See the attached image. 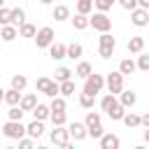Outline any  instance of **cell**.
I'll return each instance as SVG.
<instances>
[{
    "label": "cell",
    "instance_id": "cell-1",
    "mask_svg": "<svg viewBox=\"0 0 149 149\" xmlns=\"http://www.w3.org/2000/svg\"><path fill=\"white\" fill-rule=\"evenodd\" d=\"M88 26L98 33H107V30H112V19L107 16V12H93V14H88Z\"/></svg>",
    "mask_w": 149,
    "mask_h": 149
},
{
    "label": "cell",
    "instance_id": "cell-2",
    "mask_svg": "<svg viewBox=\"0 0 149 149\" xmlns=\"http://www.w3.org/2000/svg\"><path fill=\"white\" fill-rule=\"evenodd\" d=\"M102 88H105V77H102V74H95V72H91L88 77H84V91H81V93L98 95Z\"/></svg>",
    "mask_w": 149,
    "mask_h": 149
},
{
    "label": "cell",
    "instance_id": "cell-3",
    "mask_svg": "<svg viewBox=\"0 0 149 149\" xmlns=\"http://www.w3.org/2000/svg\"><path fill=\"white\" fill-rule=\"evenodd\" d=\"M100 47H98V54H100V58H112V54H114V49H116V40L112 37V33L107 30V33H100Z\"/></svg>",
    "mask_w": 149,
    "mask_h": 149
},
{
    "label": "cell",
    "instance_id": "cell-4",
    "mask_svg": "<svg viewBox=\"0 0 149 149\" xmlns=\"http://www.w3.org/2000/svg\"><path fill=\"white\" fill-rule=\"evenodd\" d=\"M2 135L9 137V140H19V137L26 135V126H23L21 121H12V119H7V123L2 126Z\"/></svg>",
    "mask_w": 149,
    "mask_h": 149
},
{
    "label": "cell",
    "instance_id": "cell-5",
    "mask_svg": "<svg viewBox=\"0 0 149 149\" xmlns=\"http://www.w3.org/2000/svg\"><path fill=\"white\" fill-rule=\"evenodd\" d=\"M35 44H37V49H47L51 42H54V28L51 26H42L37 33H35Z\"/></svg>",
    "mask_w": 149,
    "mask_h": 149
},
{
    "label": "cell",
    "instance_id": "cell-6",
    "mask_svg": "<svg viewBox=\"0 0 149 149\" xmlns=\"http://www.w3.org/2000/svg\"><path fill=\"white\" fill-rule=\"evenodd\" d=\"M105 86H107V91L112 93V95H119L121 93V88H123V74L116 70V72H109L107 77H105Z\"/></svg>",
    "mask_w": 149,
    "mask_h": 149
},
{
    "label": "cell",
    "instance_id": "cell-7",
    "mask_svg": "<svg viewBox=\"0 0 149 149\" xmlns=\"http://www.w3.org/2000/svg\"><path fill=\"white\" fill-rule=\"evenodd\" d=\"M35 86H37L40 93H44V95H49V98L58 95V81H54V79H49V77H40Z\"/></svg>",
    "mask_w": 149,
    "mask_h": 149
},
{
    "label": "cell",
    "instance_id": "cell-8",
    "mask_svg": "<svg viewBox=\"0 0 149 149\" xmlns=\"http://www.w3.org/2000/svg\"><path fill=\"white\" fill-rule=\"evenodd\" d=\"M51 142L56 144V147H68V142H70V135H68V128L65 126H54V130H51Z\"/></svg>",
    "mask_w": 149,
    "mask_h": 149
},
{
    "label": "cell",
    "instance_id": "cell-9",
    "mask_svg": "<svg viewBox=\"0 0 149 149\" xmlns=\"http://www.w3.org/2000/svg\"><path fill=\"white\" fill-rule=\"evenodd\" d=\"M130 21H133V26H137V28H144V26L149 23V9H142V7H135V9H130Z\"/></svg>",
    "mask_w": 149,
    "mask_h": 149
},
{
    "label": "cell",
    "instance_id": "cell-10",
    "mask_svg": "<svg viewBox=\"0 0 149 149\" xmlns=\"http://www.w3.org/2000/svg\"><path fill=\"white\" fill-rule=\"evenodd\" d=\"M68 135H70L74 142H81V140L88 137V135H86V126H84L81 121H72V123L68 126Z\"/></svg>",
    "mask_w": 149,
    "mask_h": 149
},
{
    "label": "cell",
    "instance_id": "cell-11",
    "mask_svg": "<svg viewBox=\"0 0 149 149\" xmlns=\"http://www.w3.org/2000/svg\"><path fill=\"white\" fill-rule=\"evenodd\" d=\"M98 142H100V149H119L121 147V140L114 133H102L98 137Z\"/></svg>",
    "mask_w": 149,
    "mask_h": 149
},
{
    "label": "cell",
    "instance_id": "cell-12",
    "mask_svg": "<svg viewBox=\"0 0 149 149\" xmlns=\"http://www.w3.org/2000/svg\"><path fill=\"white\" fill-rule=\"evenodd\" d=\"M26 135H28V137H33V140H40V137L44 135V121L33 119V121L26 126Z\"/></svg>",
    "mask_w": 149,
    "mask_h": 149
},
{
    "label": "cell",
    "instance_id": "cell-13",
    "mask_svg": "<svg viewBox=\"0 0 149 149\" xmlns=\"http://www.w3.org/2000/svg\"><path fill=\"white\" fill-rule=\"evenodd\" d=\"M16 37H19V28L16 26H12V23L0 26V40L2 42H14Z\"/></svg>",
    "mask_w": 149,
    "mask_h": 149
},
{
    "label": "cell",
    "instance_id": "cell-14",
    "mask_svg": "<svg viewBox=\"0 0 149 149\" xmlns=\"http://www.w3.org/2000/svg\"><path fill=\"white\" fill-rule=\"evenodd\" d=\"M47 49H49V56H51L54 61H63V58H65V44H63V42H51Z\"/></svg>",
    "mask_w": 149,
    "mask_h": 149
},
{
    "label": "cell",
    "instance_id": "cell-15",
    "mask_svg": "<svg viewBox=\"0 0 149 149\" xmlns=\"http://www.w3.org/2000/svg\"><path fill=\"white\" fill-rule=\"evenodd\" d=\"M37 105V93H21V100H19V107L23 109V112H30L33 107Z\"/></svg>",
    "mask_w": 149,
    "mask_h": 149
},
{
    "label": "cell",
    "instance_id": "cell-16",
    "mask_svg": "<svg viewBox=\"0 0 149 149\" xmlns=\"http://www.w3.org/2000/svg\"><path fill=\"white\" fill-rule=\"evenodd\" d=\"M140 51H144V37L135 35L128 40V54H140Z\"/></svg>",
    "mask_w": 149,
    "mask_h": 149
},
{
    "label": "cell",
    "instance_id": "cell-17",
    "mask_svg": "<svg viewBox=\"0 0 149 149\" xmlns=\"http://www.w3.org/2000/svg\"><path fill=\"white\" fill-rule=\"evenodd\" d=\"M119 102L128 109V107H133L135 102H137V95H135V91H123L121 88V93H119Z\"/></svg>",
    "mask_w": 149,
    "mask_h": 149
},
{
    "label": "cell",
    "instance_id": "cell-18",
    "mask_svg": "<svg viewBox=\"0 0 149 149\" xmlns=\"http://www.w3.org/2000/svg\"><path fill=\"white\" fill-rule=\"evenodd\" d=\"M23 21H26V12H23L21 7H14V9H9V23H12V26H16V28H19Z\"/></svg>",
    "mask_w": 149,
    "mask_h": 149
},
{
    "label": "cell",
    "instance_id": "cell-19",
    "mask_svg": "<svg viewBox=\"0 0 149 149\" xmlns=\"http://www.w3.org/2000/svg\"><path fill=\"white\" fill-rule=\"evenodd\" d=\"M81 54H84V47L81 44H77V42H72V44H65V58H81Z\"/></svg>",
    "mask_w": 149,
    "mask_h": 149
},
{
    "label": "cell",
    "instance_id": "cell-20",
    "mask_svg": "<svg viewBox=\"0 0 149 149\" xmlns=\"http://www.w3.org/2000/svg\"><path fill=\"white\" fill-rule=\"evenodd\" d=\"M30 112H33V119H37V121H47V119H49V105L37 102Z\"/></svg>",
    "mask_w": 149,
    "mask_h": 149
},
{
    "label": "cell",
    "instance_id": "cell-21",
    "mask_svg": "<svg viewBox=\"0 0 149 149\" xmlns=\"http://www.w3.org/2000/svg\"><path fill=\"white\" fill-rule=\"evenodd\" d=\"M51 16H54L56 21H68V19H70V7H68V5H56L54 12H51Z\"/></svg>",
    "mask_w": 149,
    "mask_h": 149
},
{
    "label": "cell",
    "instance_id": "cell-22",
    "mask_svg": "<svg viewBox=\"0 0 149 149\" xmlns=\"http://www.w3.org/2000/svg\"><path fill=\"white\" fill-rule=\"evenodd\" d=\"M70 21H72V26H74V30H86L88 28V16L86 14H74V16H70Z\"/></svg>",
    "mask_w": 149,
    "mask_h": 149
},
{
    "label": "cell",
    "instance_id": "cell-23",
    "mask_svg": "<svg viewBox=\"0 0 149 149\" xmlns=\"http://www.w3.org/2000/svg\"><path fill=\"white\" fill-rule=\"evenodd\" d=\"M19 100H21V91H16V88H9L2 93V102H7V105H19Z\"/></svg>",
    "mask_w": 149,
    "mask_h": 149
},
{
    "label": "cell",
    "instance_id": "cell-24",
    "mask_svg": "<svg viewBox=\"0 0 149 149\" xmlns=\"http://www.w3.org/2000/svg\"><path fill=\"white\" fill-rule=\"evenodd\" d=\"M116 105H119V100H116V95H112V93L102 95V100H100V107H102V112H112Z\"/></svg>",
    "mask_w": 149,
    "mask_h": 149
},
{
    "label": "cell",
    "instance_id": "cell-25",
    "mask_svg": "<svg viewBox=\"0 0 149 149\" xmlns=\"http://www.w3.org/2000/svg\"><path fill=\"white\" fill-rule=\"evenodd\" d=\"M135 70H137V68H135V61H133V58H123V61L119 63V72H121L123 77H126V74H133Z\"/></svg>",
    "mask_w": 149,
    "mask_h": 149
},
{
    "label": "cell",
    "instance_id": "cell-26",
    "mask_svg": "<svg viewBox=\"0 0 149 149\" xmlns=\"http://www.w3.org/2000/svg\"><path fill=\"white\" fill-rule=\"evenodd\" d=\"M58 93H61L63 98H68V95H72V93H74V81H72V79H65V81H58Z\"/></svg>",
    "mask_w": 149,
    "mask_h": 149
},
{
    "label": "cell",
    "instance_id": "cell-27",
    "mask_svg": "<svg viewBox=\"0 0 149 149\" xmlns=\"http://www.w3.org/2000/svg\"><path fill=\"white\" fill-rule=\"evenodd\" d=\"M49 109H51V112H65V109H68V102H65V98H63V95H54V98H51V105H49Z\"/></svg>",
    "mask_w": 149,
    "mask_h": 149
},
{
    "label": "cell",
    "instance_id": "cell-28",
    "mask_svg": "<svg viewBox=\"0 0 149 149\" xmlns=\"http://www.w3.org/2000/svg\"><path fill=\"white\" fill-rule=\"evenodd\" d=\"M100 123H102V116H100L98 112H86V119H84L86 130H88V128H93V126H100Z\"/></svg>",
    "mask_w": 149,
    "mask_h": 149
},
{
    "label": "cell",
    "instance_id": "cell-29",
    "mask_svg": "<svg viewBox=\"0 0 149 149\" xmlns=\"http://www.w3.org/2000/svg\"><path fill=\"white\" fill-rule=\"evenodd\" d=\"M35 33H37V28H35L30 21H23V23L19 26V35H21V37H35Z\"/></svg>",
    "mask_w": 149,
    "mask_h": 149
},
{
    "label": "cell",
    "instance_id": "cell-30",
    "mask_svg": "<svg viewBox=\"0 0 149 149\" xmlns=\"http://www.w3.org/2000/svg\"><path fill=\"white\" fill-rule=\"evenodd\" d=\"M121 121H123L128 128H137V126H140V114H135V112H126V114L121 116Z\"/></svg>",
    "mask_w": 149,
    "mask_h": 149
},
{
    "label": "cell",
    "instance_id": "cell-31",
    "mask_svg": "<svg viewBox=\"0 0 149 149\" xmlns=\"http://www.w3.org/2000/svg\"><path fill=\"white\" fill-rule=\"evenodd\" d=\"M91 72H93V68H91V63H86V61H81V63L74 68V77H81V79L88 77Z\"/></svg>",
    "mask_w": 149,
    "mask_h": 149
},
{
    "label": "cell",
    "instance_id": "cell-32",
    "mask_svg": "<svg viewBox=\"0 0 149 149\" xmlns=\"http://www.w3.org/2000/svg\"><path fill=\"white\" fill-rule=\"evenodd\" d=\"M49 121L54 126H65L68 123V116H65V112H51L49 109Z\"/></svg>",
    "mask_w": 149,
    "mask_h": 149
},
{
    "label": "cell",
    "instance_id": "cell-33",
    "mask_svg": "<svg viewBox=\"0 0 149 149\" xmlns=\"http://www.w3.org/2000/svg\"><path fill=\"white\" fill-rule=\"evenodd\" d=\"M56 79L54 81H65V79H72V70L70 68H65V65H61V68H56Z\"/></svg>",
    "mask_w": 149,
    "mask_h": 149
},
{
    "label": "cell",
    "instance_id": "cell-34",
    "mask_svg": "<svg viewBox=\"0 0 149 149\" xmlns=\"http://www.w3.org/2000/svg\"><path fill=\"white\" fill-rule=\"evenodd\" d=\"M79 105L84 109H93L95 105V95H88V93H79Z\"/></svg>",
    "mask_w": 149,
    "mask_h": 149
},
{
    "label": "cell",
    "instance_id": "cell-35",
    "mask_svg": "<svg viewBox=\"0 0 149 149\" xmlns=\"http://www.w3.org/2000/svg\"><path fill=\"white\" fill-rule=\"evenodd\" d=\"M23 109L19 107V105H9V112H7V119H12V121H21L23 119Z\"/></svg>",
    "mask_w": 149,
    "mask_h": 149
},
{
    "label": "cell",
    "instance_id": "cell-36",
    "mask_svg": "<svg viewBox=\"0 0 149 149\" xmlns=\"http://www.w3.org/2000/svg\"><path fill=\"white\" fill-rule=\"evenodd\" d=\"M77 12L88 16V14L93 12V0H77Z\"/></svg>",
    "mask_w": 149,
    "mask_h": 149
},
{
    "label": "cell",
    "instance_id": "cell-37",
    "mask_svg": "<svg viewBox=\"0 0 149 149\" xmlns=\"http://www.w3.org/2000/svg\"><path fill=\"white\" fill-rule=\"evenodd\" d=\"M135 68H137V70H142V72H147V70H149V56H147L144 51H140V54H137V63H135Z\"/></svg>",
    "mask_w": 149,
    "mask_h": 149
},
{
    "label": "cell",
    "instance_id": "cell-38",
    "mask_svg": "<svg viewBox=\"0 0 149 149\" xmlns=\"http://www.w3.org/2000/svg\"><path fill=\"white\" fill-rule=\"evenodd\" d=\"M28 86V79L23 77V74H14L12 77V88H16V91H23Z\"/></svg>",
    "mask_w": 149,
    "mask_h": 149
},
{
    "label": "cell",
    "instance_id": "cell-39",
    "mask_svg": "<svg viewBox=\"0 0 149 149\" xmlns=\"http://www.w3.org/2000/svg\"><path fill=\"white\" fill-rule=\"evenodd\" d=\"M123 114H126V107H123L121 102H119V105H116L112 112H107V116H109L112 121H121V116H123Z\"/></svg>",
    "mask_w": 149,
    "mask_h": 149
},
{
    "label": "cell",
    "instance_id": "cell-40",
    "mask_svg": "<svg viewBox=\"0 0 149 149\" xmlns=\"http://www.w3.org/2000/svg\"><path fill=\"white\" fill-rule=\"evenodd\" d=\"M114 2H116V0H93V7H95L98 12H109Z\"/></svg>",
    "mask_w": 149,
    "mask_h": 149
},
{
    "label": "cell",
    "instance_id": "cell-41",
    "mask_svg": "<svg viewBox=\"0 0 149 149\" xmlns=\"http://www.w3.org/2000/svg\"><path fill=\"white\" fill-rule=\"evenodd\" d=\"M102 133H105L102 123H100V126H93V128H88V130H86V135H88V137H93V140H98V137H100Z\"/></svg>",
    "mask_w": 149,
    "mask_h": 149
},
{
    "label": "cell",
    "instance_id": "cell-42",
    "mask_svg": "<svg viewBox=\"0 0 149 149\" xmlns=\"http://www.w3.org/2000/svg\"><path fill=\"white\" fill-rule=\"evenodd\" d=\"M33 144H35V140H33V137H26V135H23V137H19V147H21V149H33Z\"/></svg>",
    "mask_w": 149,
    "mask_h": 149
},
{
    "label": "cell",
    "instance_id": "cell-43",
    "mask_svg": "<svg viewBox=\"0 0 149 149\" xmlns=\"http://www.w3.org/2000/svg\"><path fill=\"white\" fill-rule=\"evenodd\" d=\"M5 23H9V9L2 5L0 7V26H5Z\"/></svg>",
    "mask_w": 149,
    "mask_h": 149
},
{
    "label": "cell",
    "instance_id": "cell-44",
    "mask_svg": "<svg viewBox=\"0 0 149 149\" xmlns=\"http://www.w3.org/2000/svg\"><path fill=\"white\" fill-rule=\"evenodd\" d=\"M116 2H119V5H121V7H123V9H128V12H130V9H135V7H137V2H135V0H116Z\"/></svg>",
    "mask_w": 149,
    "mask_h": 149
},
{
    "label": "cell",
    "instance_id": "cell-45",
    "mask_svg": "<svg viewBox=\"0 0 149 149\" xmlns=\"http://www.w3.org/2000/svg\"><path fill=\"white\" fill-rule=\"evenodd\" d=\"M140 126L149 128V114H142V116H140Z\"/></svg>",
    "mask_w": 149,
    "mask_h": 149
},
{
    "label": "cell",
    "instance_id": "cell-46",
    "mask_svg": "<svg viewBox=\"0 0 149 149\" xmlns=\"http://www.w3.org/2000/svg\"><path fill=\"white\" fill-rule=\"evenodd\" d=\"M137 2V7H142V9H149V0H135Z\"/></svg>",
    "mask_w": 149,
    "mask_h": 149
},
{
    "label": "cell",
    "instance_id": "cell-47",
    "mask_svg": "<svg viewBox=\"0 0 149 149\" xmlns=\"http://www.w3.org/2000/svg\"><path fill=\"white\" fill-rule=\"evenodd\" d=\"M40 2H42V5H51L54 0H40Z\"/></svg>",
    "mask_w": 149,
    "mask_h": 149
},
{
    "label": "cell",
    "instance_id": "cell-48",
    "mask_svg": "<svg viewBox=\"0 0 149 149\" xmlns=\"http://www.w3.org/2000/svg\"><path fill=\"white\" fill-rule=\"evenodd\" d=\"M2 93H5V88H2V86H0V98H2Z\"/></svg>",
    "mask_w": 149,
    "mask_h": 149
},
{
    "label": "cell",
    "instance_id": "cell-49",
    "mask_svg": "<svg viewBox=\"0 0 149 149\" xmlns=\"http://www.w3.org/2000/svg\"><path fill=\"white\" fill-rule=\"evenodd\" d=\"M2 5H5V0H0V7H2Z\"/></svg>",
    "mask_w": 149,
    "mask_h": 149
},
{
    "label": "cell",
    "instance_id": "cell-50",
    "mask_svg": "<svg viewBox=\"0 0 149 149\" xmlns=\"http://www.w3.org/2000/svg\"><path fill=\"white\" fill-rule=\"evenodd\" d=\"M0 105H2V98H0Z\"/></svg>",
    "mask_w": 149,
    "mask_h": 149
},
{
    "label": "cell",
    "instance_id": "cell-51",
    "mask_svg": "<svg viewBox=\"0 0 149 149\" xmlns=\"http://www.w3.org/2000/svg\"><path fill=\"white\" fill-rule=\"evenodd\" d=\"M0 42H2V40H0Z\"/></svg>",
    "mask_w": 149,
    "mask_h": 149
}]
</instances>
